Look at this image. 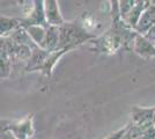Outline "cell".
<instances>
[{
	"instance_id": "6da1fadb",
	"label": "cell",
	"mask_w": 155,
	"mask_h": 139,
	"mask_svg": "<svg viewBox=\"0 0 155 139\" xmlns=\"http://www.w3.org/2000/svg\"><path fill=\"white\" fill-rule=\"evenodd\" d=\"M46 16H48V20L52 22L53 25H59L58 22L61 21L59 13L57 11V6H56V2L50 1V2H46Z\"/></svg>"
}]
</instances>
